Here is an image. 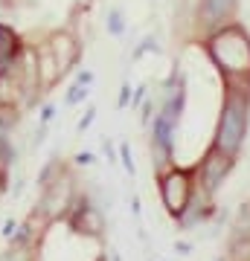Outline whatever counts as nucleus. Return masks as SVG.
<instances>
[{"instance_id":"nucleus-23","label":"nucleus","mask_w":250,"mask_h":261,"mask_svg":"<svg viewBox=\"0 0 250 261\" xmlns=\"http://www.w3.org/2000/svg\"><path fill=\"white\" fill-rule=\"evenodd\" d=\"M3 183H6V177H3V171H0V192H3Z\"/></svg>"},{"instance_id":"nucleus-17","label":"nucleus","mask_w":250,"mask_h":261,"mask_svg":"<svg viewBox=\"0 0 250 261\" xmlns=\"http://www.w3.org/2000/svg\"><path fill=\"white\" fill-rule=\"evenodd\" d=\"M9 145H6V140H0V171H3V168H6V163H9Z\"/></svg>"},{"instance_id":"nucleus-18","label":"nucleus","mask_w":250,"mask_h":261,"mask_svg":"<svg viewBox=\"0 0 250 261\" xmlns=\"http://www.w3.org/2000/svg\"><path fill=\"white\" fill-rule=\"evenodd\" d=\"M122 163H125V171H128V174H134V163H131L128 145H122Z\"/></svg>"},{"instance_id":"nucleus-22","label":"nucleus","mask_w":250,"mask_h":261,"mask_svg":"<svg viewBox=\"0 0 250 261\" xmlns=\"http://www.w3.org/2000/svg\"><path fill=\"white\" fill-rule=\"evenodd\" d=\"M53 119V108H44V113H41V122H50Z\"/></svg>"},{"instance_id":"nucleus-8","label":"nucleus","mask_w":250,"mask_h":261,"mask_svg":"<svg viewBox=\"0 0 250 261\" xmlns=\"http://www.w3.org/2000/svg\"><path fill=\"white\" fill-rule=\"evenodd\" d=\"M233 9H236V0H204L201 3V18L210 29H215L230 18Z\"/></svg>"},{"instance_id":"nucleus-4","label":"nucleus","mask_w":250,"mask_h":261,"mask_svg":"<svg viewBox=\"0 0 250 261\" xmlns=\"http://www.w3.org/2000/svg\"><path fill=\"white\" fill-rule=\"evenodd\" d=\"M73 200H76V192H73V183L70 180H61L58 177L56 183H47L44 186V195H41V215L44 218H61L73 209Z\"/></svg>"},{"instance_id":"nucleus-2","label":"nucleus","mask_w":250,"mask_h":261,"mask_svg":"<svg viewBox=\"0 0 250 261\" xmlns=\"http://www.w3.org/2000/svg\"><path fill=\"white\" fill-rule=\"evenodd\" d=\"M215 44H221V47H227L221 53V49H213L215 61L224 67V73L230 75H247L250 79V41L244 35H241V29H227V32H221V35L215 38Z\"/></svg>"},{"instance_id":"nucleus-7","label":"nucleus","mask_w":250,"mask_h":261,"mask_svg":"<svg viewBox=\"0 0 250 261\" xmlns=\"http://www.w3.org/2000/svg\"><path fill=\"white\" fill-rule=\"evenodd\" d=\"M50 53H53L56 61H58V73H67V70L76 64V58H79V47H76V41L67 35V32L64 35H53Z\"/></svg>"},{"instance_id":"nucleus-11","label":"nucleus","mask_w":250,"mask_h":261,"mask_svg":"<svg viewBox=\"0 0 250 261\" xmlns=\"http://www.w3.org/2000/svg\"><path fill=\"white\" fill-rule=\"evenodd\" d=\"M0 105H15V82L9 70H0Z\"/></svg>"},{"instance_id":"nucleus-12","label":"nucleus","mask_w":250,"mask_h":261,"mask_svg":"<svg viewBox=\"0 0 250 261\" xmlns=\"http://www.w3.org/2000/svg\"><path fill=\"white\" fill-rule=\"evenodd\" d=\"M29 244H18L15 241V247H12L9 252H0V261H32V255H29Z\"/></svg>"},{"instance_id":"nucleus-1","label":"nucleus","mask_w":250,"mask_h":261,"mask_svg":"<svg viewBox=\"0 0 250 261\" xmlns=\"http://www.w3.org/2000/svg\"><path fill=\"white\" fill-rule=\"evenodd\" d=\"M247 108H250L247 90H230V96L224 99L215 148H221L227 157H236L241 142H244V134H247Z\"/></svg>"},{"instance_id":"nucleus-15","label":"nucleus","mask_w":250,"mask_h":261,"mask_svg":"<svg viewBox=\"0 0 250 261\" xmlns=\"http://www.w3.org/2000/svg\"><path fill=\"white\" fill-rule=\"evenodd\" d=\"M108 29H111L113 35H122V15H120V9L108 12Z\"/></svg>"},{"instance_id":"nucleus-3","label":"nucleus","mask_w":250,"mask_h":261,"mask_svg":"<svg viewBox=\"0 0 250 261\" xmlns=\"http://www.w3.org/2000/svg\"><path fill=\"white\" fill-rule=\"evenodd\" d=\"M192 177L189 171H180V168H169L166 174L160 177V197H163V206L169 209V215H180L192 200Z\"/></svg>"},{"instance_id":"nucleus-13","label":"nucleus","mask_w":250,"mask_h":261,"mask_svg":"<svg viewBox=\"0 0 250 261\" xmlns=\"http://www.w3.org/2000/svg\"><path fill=\"white\" fill-rule=\"evenodd\" d=\"M230 261H250V238H236L233 241Z\"/></svg>"},{"instance_id":"nucleus-10","label":"nucleus","mask_w":250,"mask_h":261,"mask_svg":"<svg viewBox=\"0 0 250 261\" xmlns=\"http://www.w3.org/2000/svg\"><path fill=\"white\" fill-rule=\"evenodd\" d=\"M58 61H56V56L50 53V49H44V53H38V82L44 84H53L58 79Z\"/></svg>"},{"instance_id":"nucleus-20","label":"nucleus","mask_w":250,"mask_h":261,"mask_svg":"<svg viewBox=\"0 0 250 261\" xmlns=\"http://www.w3.org/2000/svg\"><path fill=\"white\" fill-rule=\"evenodd\" d=\"M76 163H79V166H90V163H93V154H79V157H76Z\"/></svg>"},{"instance_id":"nucleus-19","label":"nucleus","mask_w":250,"mask_h":261,"mask_svg":"<svg viewBox=\"0 0 250 261\" xmlns=\"http://www.w3.org/2000/svg\"><path fill=\"white\" fill-rule=\"evenodd\" d=\"M90 122H93V111H87L82 116V119H79V130H84V128H90Z\"/></svg>"},{"instance_id":"nucleus-14","label":"nucleus","mask_w":250,"mask_h":261,"mask_svg":"<svg viewBox=\"0 0 250 261\" xmlns=\"http://www.w3.org/2000/svg\"><path fill=\"white\" fill-rule=\"evenodd\" d=\"M236 232H239V238H250V203L241 206L239 218H236Z\"/></svg>"},{"instance_id":"nucleus-6","label":"nucleus","mask_w":250,"mask_h":261,"mask_svg":"<svg viewBox=\"0 0 250 261\" xmlns=\"http://www.w3.org/2000/svg\"><path fill=\"white\" fill-rule=\"evenodd\" d=\"M70 226H73L76 232L96 238V235L105 232V215H102V209H96L90 203H79L70 212Z\"/></svg>"},{"instance_id":"nucleus-5","label":"nucleus","mask_w":250,"mask_h":261,"mask_svg":"<svg viewBox=\"0 0 250 261\" xmlns=\"http://www.w3.org/2000/svg\"><path fill=\"white\" fill-rule=\"evenodd\" d=\"M233 157H227L221 148H210V154L204 157V163L198 166V174H201V189L207 195L218 192V186L224 183V177L230 174Z\"/></svg>"},{"instance_id":"nucleus-9","label":"nucleus","mask_w":250,"mask_h":261,"mask_svg":"<svg viewBox=\"0 0 250 261\" xmlns=\"http://www.w3.org/2000/svg\"><path fill=\"white\" fill-rule=\"evenodd\" d=\"M18 53H20L18 35H15L9 27H3V23H0V70H6L12 61L18 64Z\"/></svg>"},{"instance_id":"nucleus-16","label":"nucleus","mask_w":250,"mask_h":261,"mask_svg":"<svg viewBox=\"0 0 250 261\" xmlns=\"http://www.w3.org/2000/svg\"><path fill=\"white\" fill-rule=\"evenodd\" d=\"M84 96H87V87H84V84H73V87H70V96H67V105L82 102Z\"/></svg>"},{"instance_id":"nucleus-21","label":"nucleus","mask_w":250,"mask_h":261,"mask_svg":"<svg viewBox=\"0 0 250 261\" xmlns=\"http://www.w3.org/2000/svg\"><path fill=\"white\" fill-rule=\"evenodd\" d=\"M90 82H93L90 73H79V84H90Z\"/></svg>"}]
</instances>
